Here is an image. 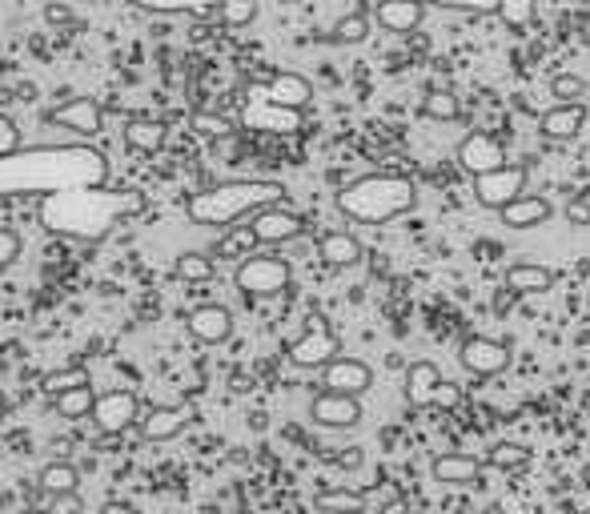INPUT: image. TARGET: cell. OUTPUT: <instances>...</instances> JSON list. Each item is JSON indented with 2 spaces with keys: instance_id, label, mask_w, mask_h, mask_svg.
I'll list each match as a JSON object with an SVG mask.
<instances>
[{
  "instance_id": "1",
  "label": "cell",
  "mask_w": 590,
  "mask_h": 514,
  "mask_svg": "<svg viewBox=\"0 0 590 514\" xmlns=\"http://www.w3.org/2000/svg\"><path fill=\"white\" fill-rule=\"evenodd\" d=\"M109 181V157L85 141L29 145L0 157V197H53Z\"/></svg>"
},
{
  "instance_id": "2",
  "label": "cell",
  "mask_w": 590,
  "mask_h": 514,
  "mask_svg": "<svg viewBox=\"0 0 590 514\" xmlns=\"http://www.w3.org/2000/svg\"><path fill=\"white\" fill-rule=\"evenodd\" d=\"M149 209V197L141 189H109V185H85V189H69V193H53L41 197V225L53 237H69L81 245H97L105 241L117 225L141 217Z\"/></svg>"
},
{
  "instance_id": "3",
  "label": "cell",
  "mask_w": 590,
  "mask_h": 514,
  "mask_svg": "<svg viewBox=\"0 0 590 514\" xmlns=\"http://www.w3.org/2000/svg\"><path fill=\"white\" fill-rule=\"evenodd\" d=\"M285 201V185L281 181H265V177H237V181H221L209 185L201 193H193L185 201V213L193 225H209V229H233L241 221H249L253 213L281 205Z\"/></svg>"
},
{
  "instance_id": "4",
  "label": "cell",
  "mask_w": 590,
  "mask_h": 514,
  "mask_svg": "<svg viewBox=\"0 0 590 514\" xmlns=\"http://www.w3.org/2000/svg\"><path fill=\"white\" fill-rule=\"evenodd\" d=\"M334 205L358 225H390L418 209V185L402 173H366L342 185Z\"/></svg>"
},
{
  "instance_id": "5",
  "label": "cell",
  "mask_w": 590,
  "mask_h": 514,
  "mask_svg": "<svg viewBox=\"0 0 590 514\" xmlns=\"http://www.w3.org/2000/svg\"><path fill=\"white\" fill-rule=\"evenodd\" d=\"M289 282H293L289 262L273 253H249L233 270V286L249 298H277L281 290H289Z\"/></svg>"
},
{
  "instance_id": "6",
  "label": "cell",
  "mask_w": 590,
  "mask_h": 514,
  "mask_svg": "<svg viewBox=\"0 0 590 514\" xmlns=\"http://www.w3.org/2000/svg\"><path fill=\"white\" fill-rule=\"evenodd\" d=\"M285 358H289V366H298V370H326L334 358H342V342L330 330V322L322 314H314L310 326H306V334L289 346Z\"/></svg>"
},
{
  "instance_id": "7",
  "label": "cell",
  "mask_w": 590,
  "mask_h": 514,
  "mask_svg": "<svg viewBox=\"0 0 590 514\" xmlns=\"http://www.w3.org/2000/svg\"><path fill=\"white\" fill-rule=\"evenodd\" d=\"M526 185H530V169L526 165H502V169H494L486 177H474V197H478V205L502 213L506 205L526 197Z\"/></svg>"
},
{
  "instance_id": "8",
  "label": "cell",
  "mask_w": 590,
  "mask_h": 514,
  "mask_svg": "<svg viewBox=\"0 0 590 514\" xmlns=\"http://www.w3.org/2000/svg\"><path fill=\"white\" fill-rule=\"evenodd\" d=\"M458 362H462V370L474 374V378H498V374L510 370L514 350H510V342H502V338L474 334V338H466V342L458 346Z\"/></svg>"
},
{
  "instance_id": "9",
  "label": "cell",
  "mask_w": 590,
  "mask_h": 514,
  "mask_svg": "<svg viewBox=\"0 0 590 514\" xmlns=\"http://www.w3.org/2000/svg\"><path fill=\"white\" fill-rule=\"evenodd\" d=\"M241 125L245 129H261V133H298L302 129V113L277 109L261 93V85H249L245 89V101H241Z\"/></svg>"
},
{
  "instance_id": "10",
  "label": "cell",
  "mask_w": 590,
  "mask_h": 514,
  "mask_svg": "<svg viewBox=\"0 0 590 514\" xmlns=\"http://www.w3.org/2000/svg\"><path fill=\"white\" fill-rule=\"evenodd\" d=\"M141 422V402L133 390H109V394H97V406H93V426L97 434L105 438H117L125 430H133Z\"/></svg>"
},
{
  "instance_id": "11",
  "label": "cell",
  "mask_w": 590,
  "mask_h": 514,
  "mask_svg": "<svg viewBox=\"0 0 590 514\" xmlns=\"http://www.w3.org/2000/svg\"><path fill=\"white\" fill-rule=\"evenodd\" d=\"M249 229H253L257 245H285V241H298V237H302L306 221H302L298 209H289V205L281 201V205H269V209L253 213V217H249Z\"/></svg>"
},
{
  "instance_id": "12",
  "label": "cell",
  "mask_w": 590,
  "mask_h": 514,
  "mask_svg": "<svg viewBox=\"0 0 590 514\" xmlns=\"http://www.w3.org/2000/svg\"><path fill=\"white\" fill-rule=\"evenodd\" d=\"M402 390H406V402H410V406H434V402H454V394L446 390V378H442L438 362H430V358H414V362L406 366Z\"/></svg>"
},
{
  "instance_id": "13",
  "label": "cell",
  "mask_w": 590,
  "mask_h": 514,
  "mask_svg": "<svg viewBox=\"0 0 590 514\" xmlns=\"http://www.w3.org/2000/svg\"><path fill=\"white\" fill-rule=\"evenodd\" d=\"M362 418H366L362 398H350V394L322 390V394H314V402H310V422L322 426V430H354Z\"/></svg>"
},
{
  "instance_id": "14",
  "label": "cell",
  "mask_w": 590,
  "mask_h": 514,
  "mask_svg": "<svg viewBox=\"0 0 590 514\" xmlns=\"http://www.w3.org/2000/svg\"><path fill=\"white\" fill-rule=\"evenodd\" d=\"M458 165H462L470 177H486V173H494V169H502V165H510V161H506L502 141H494L490 133L474 129V133H466L462 145H458Z\"/></svg>"
},
{
  "instance_id": "15",
  "label": "cell",
  "mask_w": 590,
  "mask_h": 514,
  "mask_svg": "<svg viewBox=\"0 0 590 514\" xmlns=\"http://www.w3.org/2000/svg\"><path fill=\"white\" fill-rule=\"evenodd\" d=\"M185 330L201 342V346H221L233 338V310L221 306V302H205V306H193L185 314Z\"/></svg>"
},
{
  "instance_id": "16",
  "label": "cell",
  "mask_w": 590,
  "mask_h": 514,
  "mask_svg": "<svg viewBox=\"0 0 590 514\" xmlns=\"http://www.w3.org/2000/svg\"><path fill=\"white\" fill-rule=\"evenodd\" d=\"M257 85H261V93H265L277 109H285V113H306L310 101H314V85H310V77L289 73V69H281V73H273L269 81H257Z\"/></svg>"
},
{
  "instance_id": "17",
  "label": "cell",
  "mask_w": 590,
  "mask_h": 514,
  "mask_svg": "<svg viewBox=\"0 0 590 514\" xmlns=\"http://www.w3.org/2000/svg\"><path fill=\"white\" fill-rule=\"evenodd\" d=\"M374 386V370L362 362V358H334L326 370H322V390H334V394H350V398H362L366 390Z\"/></svg>"
},
{
  "instance_id": "18",
  "label": "cell",
  "mask_w": 590,
  "mask_h": 514,
  "mask_svg": "<svg viewBox=\"0 0 590 514\" xmlns=\"http://www.w3.org/2000/svg\"><path fill=\"white\" fill-rule=\"evenodd\" d=\"M49 121L61 125V129H69V133H77V137H97L105 129V109L93 97H73L65 105H57L49 113Z\"/></svg>"
},
{
  "instance_id": "19",
  "label": "cell",
  "mask_w": 590,
  "mask_h": 514,
  "mask_svg": "<svg viewBox=\"0 0 590 514\" xmlns=\"http://www.w3.org/2000/svg\"><path fill=\"white\" fill-rule=\"evenodd\" d=\"M189 422H193V406H185V402H177V406H149V410L141 414L137 430H141L145 442H169V438H177Z\"/></svg>"
},
{
  "instance_id": "20",
  "label": "cell",
  "mask_w": 590,
  "mask_h": 514,
  "mask_svg": "<svg viewBox=\"0 0 590 514\" xmlns=\"http://www.w3.org/2000/svg\"><path fill=\"white\" fill-rule=\"evenodd\" d=\"M582 129H586V109L582 105H550L538 117V137L542 141H554V145L574 141Z\"/></svg>"
},
{
  "instance_id": "21",
  "label": "cell",
  "mask_w": 590,
  "mask_h": 514,
  "mask_svg": "<svg viewBox=\"0 0 590 514\" xmlns=\"http://www.w3.org/2000/svg\"><path fill=\"white\" fill-rule=\"evenodd\" d=\"M426 21V5L422 0H378V9H374V25L382 33H414L418 25Z\"/></svg>"
},
{
  "instance_id": "22",
  "label": "cell",
  "mask_w": 590,
  "mask_h": 514,
  "mask_svg": "<svg viewBox=\"0 0 590 514\" xmlns=\"http://www.w3.org/2000/svg\"><path fill=\"white\" fill-rule=\"evenodd\" d=\"M502 282L518 298H538V294H550L554 290V270L542 266V262H510L506 274H502Z\"/></svg>"
},
{
  "instance_id": "23",
  "label": "cell",
  "mask_w": 590,
  "mask_h": 514,
  "mask_svg": "<svg viewBox=\"0 0 590 514\" xmlns=\"http://www.w3.org/2000/svg\"><path fill=\"white\" fill-rule=\"evenodd\" d=\"M153 17H221L233 0H125Z\"/></svg>"
},
{
  "instance_id": "24",
  "label": "cell",
  "mask_w": 590,
  "mask_h": 514,
  "mask_svg": "<svg viewBox=\"0 0 590 514\" xmlns=\"http://www.w3.org/2000/svg\"><path fill=\"white\" fill-rule=\"evenodd\" d=\"M430 474H434V482H442V486H474L478 474H482V462H478L474 454H466V450H446V454L434 458Z\"/></svg>"
},
{
  "instance_id": "25",
  "label": "cell",
  "mask_w": 590,
  "mask_h": 514,
  "mask_svg": "<svg viewBox=\"0 0 590 514\" xmlns=\"http://www.w3.org/2000/svg\"><path fill=\"white\" fill-rule=\"evenodd\" d=\"M318 257L330 270H354L362 262V241L346 229H330L318 237Z\"/></svg>"
},
{
  "instance_id": "26",
  "label": "cell",
  "mask_w": 590,
  "mask_h": 514,
  "mask_svg": "<svg viewBox=\"0 0 590 514\" xmlns=\"http://www.w3.org/2000/svg\"><path fill=\"white\" fill-rule=\"evenodd\" d=\"M554 217V205L546 201V197H538V193H526V197H518L514 205H506L502 213H498V221L506 225V229H538V225H546Z\"/></svg>"
},
{
  "instance_id": "27",
  "label": "cell",
  "mask_w": 590,
  "mask_h": 514,
  "mask_svg": "<svg viewBox=\"0 0 590 514\" xmlns=\"http://www.w3.org/2000/svg\"><path fill=\"white\" fill-rule=\"evenodd\" d=\"M121 133H125V145L137 149V153H161L165 137H169L165 121H157V117H129Z\"/></svg>"
},
{
  "instance_id": "28",
  "label": "cell",
  "mask_w": 590,
  "mask_h": 514,
  "mask_svg": "<svg viewBox=\"0 0 590 514\" xmlns=\"http://www.w3.org/2000/svg\"><path fill=\"white\" fill-rule=\"evenodd\" d=\"M37 486H41V494H49V498H65V494H77V490H81V470H77L73 462L57 458V462L41 466V474H37Z\"/></svg>"
},
{
  "instance_id": "29",
  "label": "cell",
  "mask_w": 590,
  "mask_h": 514,
  "mask_svg": "<svg viewBox=\"0 0 590 514\" xmlns=\"http://www.w3.org/2000/svg\"><path fill=\"white\" fill-rule=\"evenodd\" d=\"M253 245H257V237H253V229L245 221V225H233V229H225L217 237L213 257H217V262H245V257L253 253Z\"/></svg>"
},
{
  "instance_id": "30",
  "label": "cell",
  "mask_w": 590,
  "mask_h": 514,
  "mask_svg": "<svg viewBox=\"0 0 590 514\" xmlns=\"http://www.w3.org/2000/svg\"><path fill=\"white\" fill-rule=\"evenodd\" d=\"M314 506L322 514H362L366 510V494L346 490V486H330V490H318L314 494Z\"/></svg>"
},
{
  "instance_id": "31",
  "label": "cell",
  "mask_w": 590,
  "mask_h": 514,
  "mask_svg": "<svg viewBox=\"0 0 590 514\" xmlns=\"http://www.w3.org/2000/svg\"><path fill=\"white\" fill-rule=\"evenodd\" d=\"M77 386H93V378H89L85 366H65V370H53V374L41 378V394L49 402L61 398V394H69V390H77Z\"/></svg>"
},
{
  "instance_id": "32",
  "label": "cell",
  "mask_w": 590,
  "mask_h": 514,
  "mask_svg": "<svg viewBox=\"0 0 590 514\" xmlns=\"http://www.w3.org/2000/svg\"><path fill=\"white\" fill-rule=\"evenodd\" d=\"M370 25H374V13L358 9V13H346L334 29H330V41L334 45H362L370 37Z\"/></svg>"
},
{
  "instance_id": "33",
  "label": "cell",
  "mask_w": 590,
  "mask_h": 514,
  "mask_svg": "<svg viewBox=\"0 0 590 514\" xmlns=\"http://www.w3.org/2000/svg\"><path fill=\"white\" fill-rule=\"evenodd\" d=\"M53 406H57V414H61V418H69V422H77V418H93L97 390H93V386H77V390H69V394H61V398H53Z\"/></svg>"
},
{
  "instance_id": "34",
  "label": "cell",
  "mask_w": 590,
  "mask_h": 514,
  "mask_svg": "<svg viewBox=\"0 0 590 514\" xmlns=\"http://www.w3.org/2000/svg\"><path fill=\"white\" fill-rule=\"evenodd\" d=\"M422 113H426L430 121H454V117L462 113V101H458V93H450V89H430L426 101H422Z\"/></svg>"
},
{
  "instance_id": "35",
  "label": "cell",
  "mask_w": 590,
  "mask_h": 514,
  "mask_svg": "<svg viewBox=\"0 0 590 514\" xmlns=\"http://www.w3.org/2000/svg\"><path fill=\"white\" fill-rule=\"evenodd\" d=\"M213 274H217V266H213L209 253H181L177 257V278L181 282H209Z\"/></svg>"
},
{
  "instance_id": "36",
  "label": "cell",
  "mask_w": 590,
  "mask_h": 514,
  "mask_svg": "<svg viewBox=\"0 0 590 514\" xmlns=\"http://www.w3.org/2000/svg\"><path fill=\"white\" fill-rule=\"evenodd\" d=\"M550 97H554V105H582L586 81L574 73H558V77H550Z\"/></svg>"
},
{
  "instance_id": "37",
  "label": "cell",
  "mask_w": 590,
  "mask_h": 514,
  "mask_svg": "<svg viewBox=\"0 0 590 514\" xmlns=\"http://www.w3.org/2000/svg\"><path fill=\"white\" fill-rule=\"evenodd\" d=\"M486 462H490L494 470H522V466L530 462V450L518 446V442H494Z\"/></svg>"
},
{
  "instance_id": "38",
  "label": "cell",
  "mask_w": 590,
  "mask_h": 514,
  "mask_svg": "<svg viewBox=\"0 0 590 514\" xmlns=\"http://www.w3.org/2000/svg\"><path fill=\"white\" fill-rule=\"evenodd\" d=\"M534 13H538V0H502V9H498V17H502L510 29L534 25Z\"/></svg>"
},
{
  "instance_id": "39",
  "label": "cell",
  "mask_w": 590,
  "mask_h": 514,
  "mask_svg": "<svg viewBox=\"0 0 590 514\" xmlns=\"http://www.w3.org/2000/svg\"><path fill=\"white\" fill-rule=\"evenodd\" d=\"M422 5L430 9H454V13H498L502 0H422Z\"/></svg>"
},
{
  "instance_id": "40",
  "label": "cell",
  "mask_w": 590,
  "mask_h": 514,
  "mask_svg": "<svg viewBox=\"0 0 590 514\" xmlns=\"http://www.w3.org/2000/svg\"><path fill=\"white\" fill-rule=\"evenodd\" d=\"M257 17V0H233V5L221 13V21L229 25V29H241V25H249Z\"/></svg>"
},
{
  "instance_id": "41",
  "label": "cell",
  "mask_w": 590,
  "mask_h": 514,
  "mask_svg": "<svg viewBox=\"0 0 590 514\" xmlns=\"http://www.w3.org/2000/svg\"><path fill=\"white\" fill-rule=\"evenodd\" d=\"M193 129L201 137H229L233 133V125L225 117H213V113H193Z\"/></svg>"
},
{
  "instance_id": "42",
  "label": "cell",
  "mask_w": 590,
  "mask_h": 514,
  "mask_svg": "<svg viewBox=\"0 0 590 514\" xmlns=\"http://www.w3.org/2000/svg\"><path fill=\"white\" fill-rule=\"evenodd\" d=\"M41 17H45V25L49 29H69L77 17H73V9L65 5V0H49V5L41 9Z\"/></svg>"
},
{
  "instance_id": "43",
  "label": "cell",
  "mask_w": 590,
  "mask_h": 514,
  "mask_svg": "<svg viewBox=\"0 0 590 514\" xmlns=\"http://www.w3.org/2000/svg\"><path fill=\"white\" fill-rule=\"evenodd\" d=\"M21 249H25V241H21L17 229H0V266H13L21 257Z\"/></svg>"
},
{
  "instance_id": "44",
  "label": "cell",
  "mask_w": 590,
  "mask_h": 514,
  "mask_svg": "<svg viewBox=\"0 0 590 514\" xmlns=\"http://www.w3.org/2000/svg\"><path fill=\"white\" fill-rule=\"evenodd\" d=\"M17 149H21V129H17L13 117L0 113V157H9V153H17Z\"/></svg>"
},
{
  "instance_id": "45",
  "label": "cell",
  "mask_w": 590,
  "mask_h": 514,
  "mask_svg": "<svg viewBox=\"0 0 590 514\" xmlns=\"http://www.w3.org/2000/svg\"><path fill=\"white\" fill-rule=\"evenodd\" d=\"M566 221H570V225H590V201H586V197H574V201L566 205Z\"/></svg>"
},
{
  "instance_id": "46",
  "label": "cell",
  "mask_w": 590,
  "mask_h": 514,
  "mask_svg": "<svg viewBox=\"0 0 590 514\" xmlns=\"http://www.w3.org/2000/svg\"><path fill=\"white\" fill-rule=\"evenodd\" d=\"M49 514H81V498L77 494H65V498H53Z\"/></svg>"
},
{
  "instance_id": "47",
  "label": "cell",
  "mask_w": 590,
  "mask_h": 514,
  "mask_svg": "<svg viewBox=\"0 0 590 514\" xmlns=\"http://www.w3.org/2000/svg\"><path fill=\"white\" fill-rule=\"evenodd\" d=\"M101 514H137V506H129V502H105Z\"/></svg>"
},
{
  "instance_id": "48",
  "label": "cell",
  "mask_w": 590,
  "mask_h": 514,
  "mask_svg": "<svg viewBox=\"0 0 590 514\" xmlns=\"http://www.w3.org/2000/svg\"><path fill=\"white\" fill-rule=\"evenodd\" d=\"M478 514H506V510H502V506H498V502H490V506H482V510H478Z\"/></svg>"
},
{
  "instance_id": "49",
  "label": "cell",
  "mask_w": 590,
  "mask_h": 514,
  "mask_svg": "<svg viewBox=\"0 0 590 514\" xmlns=\"http://www.w3.org/2000/svg\"><path fill=\"white\" fill-rule=\"evenodd\" d=\"M5 418H9V402H5V398H0V422H5Z\"/></svg>"
},
{
  "instance_id": "50",
  "label": "cell",
  "mask_w": 590,
  "mask_h": 514,
  "mask_svg": "<svg viewBox=\"0 0 590 514\" xmlns=\"http://www.w3.org/2000/svg\"><path fill=\"white\" fill-rule=\"evenodd\" d=\"M21 514H49V510H41V506H29V510H21Z\"/></svg>"
},
{
  "instance_id": "51",
  "label": "cell",
  "mask_w": 590,
  "mask_h": 514,
  "mask_svg": "<svg viewBox=\"0 0 590 514\" xmlns=\"http://www.w3.org/2000/svg\"><path fill=\"white\" fill-rule=\"evenodd\" d=\"M233 514H253V510H233Z\"/></svg>"
},
{
  "instance_id": "52",
  "label": "cell",
  "mask_w": 590,
  "mask_h": 514,
  "mask_svg": "<svg viewBox=\"0 0 590 514\" xmlns=\"http://www.w3.org/2000/svg\"><path fill=\"white\" fill-rule=\"evenodd\" d=\"M586 306H590V294H586Z\"/></svg>"
}]
</instances>
